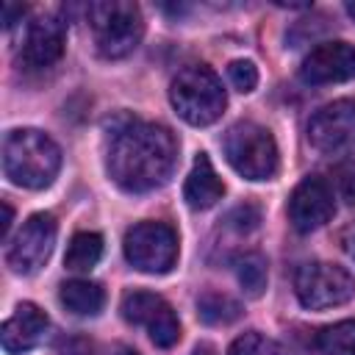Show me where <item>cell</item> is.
<instances>
[{
    "label": "cell",
    "instance_id": "1",
    "mask_svg": "<svg viewBox=\"0 0 355 355\" xmlns=\"http://www.w3.org/2000/svg\"><path fill=\"white\" fill-rule=\"evenodd\" d=\"M108 128V175L122 191L144 194L169 180L178 161V139L169 128L130 114H116Z\"/></svg>",
    "mask_w": 355,
    "mask_h": 355
},
{
    "label": "cell",
    "instance_id": "2",
    "mask_svg": "<svg viewBox=\"0 0 355 355\" xmlns=\"http://www.w3.org/2000/svg\"><path fill=\"white\" fill-rule=\"evenodd\" d=\"M61 169L58 144L33 128L11 130L3 141V172L22 189H47Z\"/></svg>",
    "mask_w": 355,
    "mask_h": 355
},
{
    "label": "cell",
    "instance_id": "3",
    "mask_svg": "<svg viewBox=\"0 0 355 355\" xmlns=\"http://www.w3.org/2000/svg\"><path fill=\"white\" fill-rule=\"evenodd\" d=\"M169 100H172V108L178 111V116L186 119L189 125H197V128L216 122L227 105V94L222 89V80L205 64L183 67L172 78Z\"/></svg>",
    "mask_w": 355,
    "mask_h": 355
},
{
    "label": "cell",
    "instance_id": "4",
    "mask_svg": "<svg viewBox=\"0 0 355 355\" xmlns=\"http://www.w3.org/2000/svg\"><path fill=\"white\" fill-rule=\"evenodd\" d=\"M89 28L103 58H125L144 36V19L136 3L97 0L89 6Z\"/></svg>",
    "mask_w": 355,
    "mask_h": 355
},
{
    "label": "cell",
    "instance_id": "5",
    "mask_svg": "<svg viewBox=\"0 0 355 355\" xmlns=\"http://www.w3.org/2000/svg\"><path fill=\"white\" fill-rule=\"evenodd\" d=\"M227 164L247 180H269L277 175L275 136L258 122H236L222 139Z\"/></svg>",
    "mask_w": 355,
    "mask_h": 355
},
{
    "label": "cell",
    "instance_id": "6",
    "mask_svg": "<svg viewBox=\"0 0 355 355\" xmlns=\"http://www.w3.org/2000/svg\"><path fill=\"white\" fill-rule=\"evenodd\" d=\"M294 291L302 308L324 311L344 305L355 297V277L330 261H308L294 275Z\"/></svg>",
    "mask_w": 355,
    "mask_h": 355
},
{
    "label": "cell",
    "instance_id": "7",
    "mask_svg": "<svg viewBox=\"0 0 355 355\" xmlns=\"http://www.w3.org/2000/svg\"><path fill=\"white\" fill-rule=\"evenodd\" d=\"M122 244L128 263L147 275H164L178 261V233L166 222H136Z\"/></svg>",
    "mask_w": 355,
    "mask_h": 355
},
{
    "label": "cell",
    "instance_id": "8",
    "mask_svg": "<svg viewBox=\"0 0 355 355\" xmlns=\"http://www.w3.org/2000/svg\"><path fill=\"white\" fill-rule=\"evenodd\" d=\"M55 233H58V225H55L53 214H44V211L31 214L6 252V263L11 266V272H17V275L39 272L53 252Z\"/></svg>",
    "mask_w": 355,
    "mask_h": 355
},
{
    "label": "cell",
    "instance_id": "9",
    "mask_svg": "<svg viewBox=\"0 0 355 355\" xmlns=\"http://www.w3.org/2000/svg\"><path fill=\"white\" fill-rule=\"evenodd\" d=\"M122 316L130 324H139L150 333V341L161 349H169L180 341V322L172 305L153 291H130L122 300Z\"/></svg>",
    "mask_w": 355,
    "mask_h": 355
},
{
    "label": "cell",
    "instance_id": "10",
    "mask_svg": "<svg viewBox=\"0 0 355 355\" xmlns=\"http://www.w3.org/2000/svg\"><path fill=\"white\" fill-rule=\"evenodd\" d=\"M308 141L327 155L355 147V103L336 100L322 105L308 122Z\"/></svg>",
    "mask_w": 355,
    "mask_h": 355
},
{
    "label": "cell",
    "instance_id": "11",
    "mask_svg": "<svg viewBox=\"0 0 355 355\" xmlns=\"http://www.w3.org/2000/svg\"><path fill=\"white\" fill-rule=\"evenodd\" d=\"M333 214H336V194L324 178L311 175L300 180L288 197V222L300 233L319 230L333 219Z\"/></svg>",
    "mask_w": 355,
    "mask_h": 355
},
{
    "label": "cell",
    "instance_id": "12",
    "mask_svg": "<svg viewBox=\"0 0 355 355\" xmlns=\"http://www.w3.org/2000/svg\"><path fill=\"white\" fill-rule=\"evenodd\" d=\"M355 78V47L347 42H322L316 44L300 67V80L308 86L344 83Z\"/></svg>",
    "mask_w": 355,
    "mask_h": 355
},
{
    "label": "cell",
    "instance_id": "13",
    "mask_svg": "<svg viewBox=\"0 0 355 355\" xmlns=\"http://www.w3.org/2000/svg\"><path fill=\"white\" fill-rule=\"evenodd\" d=\"M64 44H67V25L50 14L36 17L22 36L19 64L25 69H47L61 58Z\"/></svg>",
    "mask_w": 355,
    "mask_h": 355
},
{
    "label": "cell",
    "instance_id": "14",
    "mask_svg": "<svg viewBox=\"0 0 355 355\" xmlns=\"http://www.w3.org/2000/svg\"><path fill=\"white\" fill-rule=\"evenodd\" d=\"M47 327H50V319L39 305L19 302L17 311L3 322V330H0L3 349L8 355H22V352L33 349L44 338Z\"/></svg>",
    "mask_w": 355,
    "mask_h": 355
},
{
    "label": "cell",
    "instance_id": "15",
    "mask_svg": "<svg viewBox=\"0 0 355 355\" xmlns=\"http://www.w3.org/2000/svg\"><path fill=\"white\" fill-rule=\"evenodd\" d=\"M222 194H225V183H222V178L216 175L211 158H208L205 153H197L194 166H191V172H189V178H186V186H183V200H186L191 208L205 211V208L216 205V202L222 200Z\"/></svg>",
    "mask_w": 355,
    "mask_h": 355
},
{
    "label": "cell",
    "instance_id": "16",
    "mask_svg": "<svg viewBox=\"0 0 355 355\" xmlns=\"http://www.w3.org/2000/svg\"><path fill=\"white\" fill-rule=\"evenodd\" d=\"M61 305L75 316H97L105 305V291L94 280H67L61 286Z\"/></svg>",
    "mask_w": 355,
    "mask_h": 355
},
{
    "label": "cell",
    "instance_id": "17",
    "mask_svg": "<svg viewBox=\"0 0 355 355\" xmlns=\"http://www.w3.org/2000/svg\"><path fill=\"white\" fill-rule=\"evenodd\" d=\"M103 255V236L100 233H92V230H83V233H75L69 247H67V255H64V263L69 272H89Z\"/></svg>",
    "mask_w": 355,
    "mask_h": 355
},
{
    "label": "cell",
    "instance_id": "18",
    "mask_svg": "<svg viewBox=\"0 0 355 355\" xmlns=\"http://www.w3.org/2000/svg\"><path fill=\"white\" fill-rule=\"evenodd\" d=\"M197 316L205 324H230L241 316V305L222 291H202L197 297Z\"/></svg>",
    "mask_w": 355,
    "mask_h": 355
},
{
    "label": "cell",
    "instance_id": "19",
    "mask_svg": "<svg viewBox=\"0 0 355 355\" xmlns=\"http://www.w3.org/2000/svg\"><path fill=\"white\" fill-rule=\"evenodd\" d=\"M236 277L247 297H261L266 288V258L261 252H247L236 261Z\"/></svg>",
    "mask_w": 355,
    "mask_h": 355
},
{
    "label": "cell",
    "instance_id": "20",
    "mask_svg": "<svg viewBox=\"0 0 355 355\" xmlns=\"http://www.w3.org/2000/svg\"><path fill=\"white\" fill-rule=\"evenodd\" d=\"M322 355H355V319L327 324L319 333Z\"/></svg>",
    "mask_w": 355,
    "mask_h": 355
},
{
    "label": "cell",
    "instance_id": "21",
    "mask_svg": "<svg viewBox=\"0 0 355 355\" xmlns=\"http://www.w3.org/2000/svg\"><path fill=\"white\" fill-rule=\"evenodd\" d=\"M227 355H286V349H283L277 341L261 336L258 330H250V333L239 336V338L230 344Z\"/></svg>",
    "mask_w": 355,
    "mask_h": 355
},
{
    "label": "cell",
    "instance_id": "22",
    "mask_svg": "<svg viewBox=\"0 0 355 355\" xmlns=\"http://www.w3.org/2000/svg\"><path fill=\"white\" fill-rule=\"evenodd\" d=\"M227 78L233 83V89L239 92H252L258 86V67L247 58H239V61H230L227 67Z\"/></svg>",
    "mask_w": 355,
    "mask_h": 355
},
{
    "label": "cell",
    "instance_id": "23",
    "mask_svg": "<svg viewBox=\"0 0 355 355\" xmlns=\"http://www.w3.org/2000/svg\"><path fill=\"white\" fill-rule=\"evenodd\" d=\"M333 186L344 202H355V161H341L333 166Z\"/></svg>",
    "mask_w": 355,
    "mask_h": 355
},
{
    "label": "cell",
    "instance_id": "24",
    "mask_svg": "<svg viewBox=\"0 0 355 355\" xmlns=\"http://www.w3.org/2000/svg\"><path fill=\"white\" fill-rule=\"evenodd\" d=\"M258 222H261V211H258L255 205H250V202L236 205V208L227 214V225H230L233 230H239V233H250V230H255Z\"/></svg>",
    "mask_w": 355,
    "mask_h": 355
},
{
    "label": "cell",
    "instance_id": "25",
    "mask_svg": "<svg viewBox=\"0 0 355 355\" xmlns=\"http://www.w3.org/2000/svg\"><path fill=\"white\" fill-rule=\"evenodd\" d=\"M25 14H28V6H22V3H6L3 6V28L11 31Z\"/></svg>",
    "mask_w": 355,
    "mask_h": 355
},
{
    "label": "cell",
    "instance_id": "26",
    "mask_svg": "<svg viewBox=\"0 0 355 355\" xmlns=\"http://www.w3.org/2000/svg\"><path fill=\"white\" fill-rule=\"evenodd\" d=\"M61 355H92V344L86 338H69L61 344Z\"/></svg>",
    "mask_w": 355,
    "mask_h": 355
},
{
    "label": "cell",
    "instance_id": "27",
    "mask_svg": "<svg viewBox=\"0 0 355 355\" xmlns=\"http://www.w3.org/2000/svg\"><path fill=\"white\" fill-rule=\"evenodd\" d=\"M11 219H14V211L8 202H3V222H0V239L8 236V227H11Z\"/></svg>",
    "mask_w": 355,
    "mask_h": 355
},
{
    "label": "cell",
    "instance_id": "28",
    "mask_svg": "<svg viewBox=\"0 0 355 355\" xmlns=\"http://www.w3.org/2000/svg\"><path fill=\"white\" fill-rule=\"evenodd\" d=\"M191 355H216V349H214V344H205V341H202V344H197V347H194V352H191Z\"/></svg>",
    "mask_w": 355,
    "mask_h": 355
},
{
    "label": "cell",
    "instance_id": "29",
    "mask_svg": "<svg viewBox=\"0 0 355 355\" xmlns=\"http://www.w3.org/2000/svg\"><path fill=\"white\" fill-rule=\"evenodd\" d=\"M347 14L355 19V3H347Z\"/></svg>",
    "mask_w": 355,
    "mask_h": 355
},
{
    "label": "cell",
    "instance_id": "30",
    "mask_svg": "<svg viewBox=\"0 0 355 355\" xmlns=\"http://www.w3.org/2000/svg\"><path fill=\"white\" fill-rule=\"evenodd\" d=\"M122 355H139V352H122Z\"/></svg>",
    "mask_w": 355,
    "mask_h": 355
},
{
    "label": "cell",
    "instance_id": "31",
    "mask_svg": "<svg viewBox=\"0 0 355 355\" xmlns=\"http://www.w3.org/2000/svg\"><path fill=\"white\" fill-rule=\"evenodd\" d=\"M352 255H355V239H352Z\"/></svg>",
    "mask_w": 355,
    "mask_h": 355
}]
</instances>
